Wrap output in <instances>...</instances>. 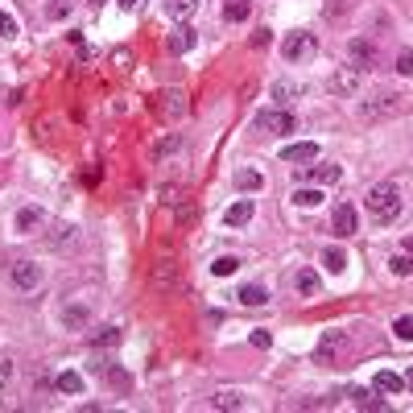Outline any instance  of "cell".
<instances>
[{
	"mask_svg": "<svg viewBox=\"0 0 413 413\" xmlns=\"http://www.w3.org/2000/svg\"><path fill=\"white\" fill-rule=\"evenodd\" d=\"M401 112H405V95H397V92H380L376 99L360 103L364 120H389V116H401Z\"/></svg>",
	"mask_w": 413,
	"mask_h": 413,
	"instance_id": "2",
	"label": "cell"
},
{
	"mask_svg": "<svg viewBox=\"0 0 413 413\" xmlns=\"http://www.w3.org/2000/svg\"><path fill=\"white\" fill-rule=\"evenodd\" d=\"M405 389L413 393V368H405Z\"/></svg>",
	"mask_w": 413,
	"mask_h": 413,
	"instance_id": "40",
	"label": "cell"
},
{
	"mask_svg": "<svg viewBox=\"0 0 413 413\" xmlns=\"http://www.w3.org/2000/svg\"><path fill=\"white\" fill-rule=\"evenodd\" d=\"M269 343H273L269 331H252V347H269Z\"/></svg>",
	"mask_w": 413,
	"mask_h": 413,
	"instance_id": "38",
	"label": "cell"
},
{
	"mask_svg": "<svg viewBox=\"0 0 413 413\" xmlns=\"http://www.w3.org/2000/svg\"><path fill=\"white\" fill-rule=\"evenodd\" d=\"M294 285H298V294H302V298H314V294H319V273H314V269H302Z\"/></svg>",
	"mask_w": 413,
	"mask_h": 413,
	"instance_id": "21",
	"label": "cell"
},
{
	"mask_svg": "<svg viewBox=\"0 0 413 413\" xmlns=\"http://www.w3.org/2000/svg\"><path fill=\"white\" fill-rule=\"evenodd\" d=\"M116 339H120V331H116V326H99V331H92V343H95V347H112Z\"/></svg>",
	"mask_w": 413,
	"mask_h": 413,
	"instance_id": "30",
	"label": "cell"
},
{
	"mask_svg": "<svg viewBox=\"0 0 413 413\" xmlns=\"http://www.w3.org/2000/svg\"><path fill=\"white\" fill-rule=\"evenodd\" d=\"M294 95H302L298 83H289V79H277V83H273V99H277V103H289Z\"/></svg>",
	"mask_w": 413,
	"mask_h": 413,
	"instance_id": "25",
	"label": "cell"
},
{
	"mask_svg": "<svg viewBox=\"0 0 413 413\" xmlns=\"http://www.w3.org/2000/svg\"><path fill=\"white\" fill-rule=\"evenodd\" d=\"M215 410H244V393H236V389H219V393H215Z\"/></svg>",
	"mask_w": 413,
	"mask_h": 413,
	"instance_id": "22",
	"label": "cell"
},
{
	"mask_svg": "<svg viewBox=\"0 0 413 413\" xmlns=\"http://www.w3.org/2000/svg\"><path fill=\"white\" fill-rule=\"evenodd\" d=\"M178 149H182V137H178V133H166V137L157 140L153 157H157V161H166V157H170V153H178Z\"/></svg>",
	"mask_w": 413,
	"mask_h": 413,
	"instance_id": "20",
	"label": "cell"
},
{
	"mask_svg": "<svg viewBox=\"0 0 413 413\" xmlns=\"http://www.w3.org/2000/svg\"><path fill=\"white\" fill-rule=\"evenodd\" d=\"M326 92L331 95H356L360 92V71H339L326 79Z\"/></svg>",
	"mask_w": 413,
	"mask_h": 413,
	"instance_id": "7",
	"label": "cell"
},
{
	"mask_svg": "<svg viewBox=\"0 0 413 413\" xmlns=\"http://www.w3.org/2000/svg\"><path fill=\"white\" fill-rule=\"evenodd\" d=\"M236 298H240V306H265L269 302V289L265 285H244Z\"/></svg>",
	"mask_w": 413,
	"mask_h": 413,
	"instance_id": "16",
	"label": "cell"
},
{
	"mask_svg": "<svg viewBox=\"0 0 413 413\" xmlns=\"http://www.w3.org/2000/svg\"><path fill=\"white\" fill-rule=\"evenodd\" d=\"M281 54L289 62H302V58H314L319 54V42H314V34H285L281 38Z\"/></svg>",
	"mask_w": 413,
	"mask_h": 413,
	"instance_id": "3",
	"label": "cell"
},
{
	"mask_svg": "<svg viewBox=\"0 0 413 413\" xmlns=\"http://www.w3.org/2000/svg\"><path fill=\"white\" fill-rule=\"evenodd\" d=\"M339 343H343V335H339V331H326V335H322V347H319V364H326V360L335 356V347H339Z\"/></svg>",
	"mask_w": 413,
	"mask_h": 413,
	"instance_id": "24",
	"label": "cell"
},
{
	"mask_svg": "<svg viewBox=\"0 0 413 413\" xmlns=\"http://www.w3.org/2000/svg\"><path fill=\"white\" fill-rule=\"evenodd\" d=\"M58 393L79 397V393H83V376H79V372H58Z\"/></svg>",
	"mask_w": 413,
	"mask_h": 413,
	"instance_id": "18",
	"label": "cell"
},
{
	"mask_svg": "<svg viewBox=\"0 0 413 413\" xmlns=\"http://www.w3.org/2000/svg\"><path fill=\"white\" fill-rule=\"evenodd\" d=\"M397 71H401L405 79H413V50H401V54H397Z\"/></svg>",
	"mask_w": 413,
	"mask_h": 413,
	"instance_id": "35",
	"label": "cell"
},
{
	"mask_svg": "<svg viewBox=\"0 0 413 413\" xmlns=\"http://www.w3.org/2000/svg\"><path fill=\"white\" fill-rule=\"evenodd\" d=\"M236 269H240V261H236V256H219V261L211 265V273H215V277H231Z\"/></svg>",
	"mask_w": 413,
	"mask_h": 413,
	"instance_id": "33",
	"label": "cell"
},
{
	"mask_svg": "<svg viewBox=\"0 0 413 413\" xmlns=\"http://www.w3.org/2000/svg\"><path fill=\"white\" fill-rule=\"evenodd\" d=\"M38 228H42V207H21L17 211V231L21 236H34Z\"/></svg>",
	"mask_w": 413,
	"mask_h": 413,
	"instance_id": "12",
	"label": "cell"
},
{
	"mask_svg": "<svg viewBox=\"0 0 413 413\" xmlns=\"http://www.w3.org/2000/svg\"><path fill=\"white\" fill-rule=\"evenodd\" d=\"M252 219V198H240V203H231L228 211H224V224L228 228H244Z\"/></svg>",
	"mask_w": 413,
	"mask_h": 413,
	"instance_id": "11",
	"label": "cell"
},
{
	"mask_svg": "<svg viewBox=\"0 0 413 413\" xmlns=\"http://www.w3.org/2000/svg\"><path fill=\"white\" fill-rule=\"evenodd\" d=\"M256 129H269L277 137H285V133L298 129V120H294L289 112H261V116H256Z\"/></svg>",
	"mask_w": 413,
	"mask_h": 413,
	"instance_id": "6",
	"label": "cell"
},
{
	"mask_svg": "<svg viewBox=\"0 0 413 413\" xmlns=\"http://www.w3.org/2000/svg\"><path fill=\"white\" fill-rule=\"evenodd\" d=\"M174 219H178V224H194V207H190V203H186V198H178V203H174Z\"/></svg>",
	"mask_w": 413,
	"mask_h": 413,
	"instance_id": "34",
	"label": "cell"
},
{
	"mask_svg": "<svg viewBox=\"0 0 413 413\" xmlns=\"http://www.w3.org/2000/svg\"><path fill=\"white\" fill-rule=\"evenodd\" d=\"M140 4H145V0H120V8H129V13H133V8H140Z\"/></svg>",
	"mask_w": 413,
	"mask_h": 413,
	"instance_id": "39",
	"label": "cell"
},
{
	"mask_svg": "<svg viewBox=\"0 0 413 413\" xmlns=\"http://www.w3.org/2000/svg\"><path fill=\"white\" fill-rule=\"evenodd\" d=\"M153 285H157V289H174V285H178V261L161 256V261L153 265Z\"/></svg>",
	"mask_w": 413,
	"mask_h": 413,
	"instance_id": "9",
	"label": "cell"
},
{
	"mask_svg": "<svg viewBox=\"0 0 413 413\" xmlns=\"http://www.w3.org/2000/svg\"><path fill=\"white\" fill-rule=\"evenodd\" d=\"M331 224H335V231H339V240L356 236V207H352V203H339L335 215H331Z\"/></svg>",
	"mask_w": 413,
	"mask_h": 413,
	"instance_id": "8",
	"label": "cell"
},
{
	"mask_svg": "<svg viewBox=\"0 0 413 413\" xmlns=\"http://www.w3.org/2000/svg\"><path fill=\"white\" fill-rule=\"evenodd\" d=\"M319 157V145L314 140H298V145H285L281 149V161H314Z\"/></svg>",
	"mask_w": 413,
	"mask_h": 413,
	"instance_id": "10",
	"label": "cell"
},
{
	"mask_svg": "<svg viewBox=\"0 0 413 413\" xmlns=\"http://www.w3.org/2000/svg\"><path fill=\"white\" fill-rule=\"evenodd\" d=\"M236 186H240V190H261L265 178H261L256 170H240V174H236Z\"/></svg>",
	"mask_w": 413,
	"mask_h": 413,
	"instance_id": "29",
	"label": "cell"
},
{
	"mask_svg": "<svg viewBox=\"0 0 413 413\" xmlns=\"http://www.w3.org/2000/svg\"><path fill=\"white\" fill-rule=\"evenodd\" d=\"M194 8H198V0H170V17H178V21H190Z\"/></svg>",
	"mask_w": 413,
	"mask_h": 413,
	"instance_id": "28",
	"label": "cell"
},
{
	"mask_svg": "<svg viewBox=\"0 0 413 413\" xmlns=\"http://www.w3.org/2000/svg\"><path fill=\"white\" fill-rule=\"evenodd\" d=\"M310 178H314V182H339L343 170H339V166H310Z\"/></svg>",
	"mask_w": 413,
	"mask_h": 413,
	"instance_id": "27",
	"label": "cell"
},
{
	"mask_svg": "<svg viewBox=\"0 0 413 413\" xmlns=\"http://www.w3.org/2000/svg\"><path fill=\"white\" fill-rule=\"evenodd\" d=\"M347 58H352V71L364 75V71L376 66V46H372L368 38H352V42H347Z\"/></svg>",
	"mask_w": 413,
	"mask_h": 413,
	"instance_id": "5",
	"label": "cell"
},
{
	"mask_svg": "<svg viewBox=\"0 0 413 413\" xmlns=\"http://www.w3.org/2000/svg\"><path fill=\"white\" fill-rule=\"evenodd\" d=\"M389 269H393L397 277H410V273H413V252H410V248H401V252L389 261Z\"/></svg>",
	"mask_w": 413,
	"mask_h": 413,
	"instance_id": "23",
	"label": "cell"
},
{
	"mask_svg": "<svg viewBox=\"0 0 413 413\" xmlns=\"http://www.w3.org/2000/svg\"><path fill=\"white\" fill-rule=\"evenodd\" d=\"M0 38H17V17L0 13Z\"/></svg>",
	"mask_w": 413,
	"mask_h": 413,
	"instance_id": "36",
	"label": "cell"
},
{
	"mask_svg": "<svg viewBox=\"0 0 413 413\" xmlns=\"http://www.w3.org/2000/svg\"><path fill=\"white\" fill-rule=\"evenodd\" d=\"M352 401H356V405H360V410H389V405H384V397H376V393H368V389H352Z\"/></svg>",
	"mask_w": 413,
	"mask_h": 413,
	"instance_id": "19",
	"label": "cell"
},
{
	"mask_svg": "<svg viewBox=\"0 0 413 413\" xmlns=\"http://www.w3.org/2000/svg\"><path fill=\"white\" fill-rule=\"evenodd\" d=\"M87 4H92V8H103V0H87Z\"/></svg>",
	"mask_w": 413,
	"mask_h": 413,
	"instance_id": "41",
	"label": "cell"
},
{
	"mask_svg": "<svg viewBox=\"0 0 413 413\" xmlns=\"http://www.w3.org/2000/svg\"><path fill=\"white\" fill-rule=\"evenodd\" d=\"M224 17H228V21H244V17H248V0H228V4H224Z\"/></svg>",
	"mask_w": 413,
	"mask_h": 413,
	"instance_id": "32",
	"label": "cell"
},
{
	"mask_svg": "<svg viewBox=\"0 0 413 413\" xmlns=\"http://www.w3.org/2000/svg\"><path fill=\"white\" fill-rule=\"evenodd\" d=\"M322 269L339 277L343 269H347V252H343V248H326V252H322Z\"/></svg>",
	"mask_w": 413,
	"mask_h": 413,
	"instance_id": "17",
	"label": "cell"
},
{
	"mask_svg": "<svg viewBox=\"0 0 413 413\" xmlns=\"http://www.w3.org/2000/svg\"><path fill=\"white\" fill-rule=\"evenodd\" d=\"M8 277H13V285H17V289H25V294H29V289H38V285H42V265H38V261H13V265H8Z\"/></svg>",
	"mask_w": 413,
	"mask_h": 413,
	"instance_id": "4",
	"label": "cell"
},
{
	"mask_svg": "<svg viewBox=\"0 0 413 413\" xmlns=\"http://www.w3.org/2000/svg\"><path fill=\"white\" fill-rule=\"evenodd\" d=\"M166 46H170V54H186V50L194 46V29H190V25H178V29L170 34Z\"/></svg>",
	"mask_w": 413,
	"mask_h": 413,
	"instance_id": "14",
	"label": "cell"
},
{
	"mask_svg": "<svg viewBox=\"0 0 413 413\" xmlns=\"http://www.w3.org/2000/svg\"><path fill=\"white\" fill-rule=\"evenodd\" d=\"M87 322H92V314H87L83 306H62V326H66V331H83Z\"/></svg>",
	"mask_w": 413,
	"mask_h": 413,
	"instance_id": "15",
	"label": "cell"
},
{
	"mask_svg": "<svg viewBox=\"0 0 413 413\" xmlns=\"http://www.w3.org/2000/svg\"><path fill=\"white\" fill-rule=\"evenodd\" d=\"M372 384H376V393H405V376H397V372H376L372 376Z\"/></svg>",
	"mask_w": 413,
	"mask_h": 413,
	"instance_id": "13",
	"label": "cell"
},
{
	"mask_svg": "<svg viewBox=\"0 0 413 413\" xmlns=\"http://www.w3.org/2000/svg\"><path fill=\"white\" fill-rule=\"evenodd\" d=\"M161 99H166V103H161V112H174V116L182 112V95H178V92H174V95L166 92V95H161Z\"/></svg>",
	"mask_w": 413,
	"mask_h": 413,
	"instance_id": "37",
	"label": "cell"
},
{
	"mask_svg": "<svg viewBox=\"0 0 413 413\" xmlns=\"http://www.w3.org/2000/svg\"><path fill=\"white\" fill-rule=\"evenodd\" d=\"M364 207L368 215H372V224H393L397 215H401V207H405V198H401V186L397 182H376L372 190L364 194Z\"/></svg>",
	"mask_w": 413,
	"mask_h": 413,
	"instance_id": "1",
	"label": "cell"
},
{
	"mask_svg": "<svg viewBox=\"0 0 413 413\" xmlns=\"http://www.w3.org/2000/svg\"><path fill=\"white\" fill-rule=\"evenodd\" d=\"M393 335H397L401 343H413V314H401V319L393 322Z\"/></svg>",
	"mask_w": 413,
	"mask_h": 413,
	"instance_id": "31",
	"label": "cell"
},
{
	"mask_svg": "<svg viewBox=\"0 0 413 413\" xmlns=\"http://www.w3.org/2000/svg\"><path fill=\"white\" fill-rule=\"evenodd\" d=\"M294 203H298V207H319V203H322V190H314V186H302V190H294Z\"/></svg>",
	"mask_w": 413,
	"mask_h": 413,
	"instance_id": "26",
	"label": "cell"
}]
</instances>
